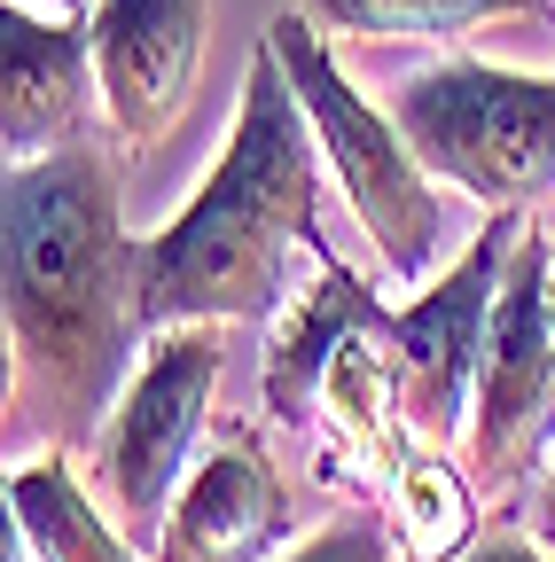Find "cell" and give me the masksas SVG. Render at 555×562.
Instances as JSON below:
<instances>
[{
    "mask_svg": "<svg viewBox=\"0 0 555 562\" xmlns=\"http://www.w3.org/2000/svg\"><path fill=\"white\" fill-rule=\"evenodd\" d=\"M321 140L282 55L258 40L220 172L165 235L142 243V321H266L290 297V258H329L321 220Z\"/></svg>",
    "mask_w": 555,
    "mask_h": 562,
    "instance_id": "2",
    "label": "cell"
},
{
    "mask_svg": "<svg viewBox=\"0 0 555 562\" xmlns=\"http://www.w3.org/2000/svg\"><path fill=\"white\" fill-rule=\"evenodd\" d=\"M547 235H517L485 360L469 391V476L477 484H517L540 446L555 438V321H547Z\"/></svg>",
    "mask_w": 555,
    "mask_h": 562,
    "instance_id": "7",
    "label": "cell"
},
{
    "mask_svg": "<svg viewBox=\"0 0 555 562\" xmlns=\"http://www.w3.org/2000/svg\"><path fill=\"white\" fill-rule=\"evenodd\" d=\"M524 235V211H493L469 250L431 281L423 297H407L391 313V360H399V406L407 430L423 446H446L469 422V391H477V360H485V328H493V297L509 250Z\"/></svg>",
    "mask_w": 555,
    "mask_h": 562,
    "instance_id": "6",
    "label": "cell"
},
{
    "mask_svg": "<svg viewBox=\"0 0 555 562\" xmlns=\"http://www.w3.org/2000/svg\"><path fill=\"white\" fill-rule=\"evenodd\" d=\"M454 562H547V554H540L532 539H517V531H509V539H477V547H469V554H454Z\"/></svg>",
    "mask_w": 555,
    "mask_h": 562,
    "instance_id": "17",
    "label": "cell"
},
{
    "mask_svg": "<svg viewBox=\"0 0 555 562\" xmlns=\"http://www.w3.org/2000/svg\"><path fill=\"white\" fill-rule=\"evenodd\" d=\"M9 531L32 547V562H133L118 516L95 508V492L55 453L9 476Z\"/></svg>",
    "mask_w": 555,
    "mask_h": 562,
    "instance_id": "13",
    "label": "cell"
},
{
    "mask_svg": "<svg viewBox=\"0 0 555 562\" xmlns=\"http://www.w3.org/2000/svg\"><path fill=\"white\" fill-rule=\"evenodd\" d=\"M203 0H95V87L125 149H165L203 70Z\"/></svg>",
    "mask_w": 555,
    "mask_h": 562,
    "instance_id": "8",
    "label": "cell"
},
{
    "mask_svg": "<svg viewBox=\"0 0 555 562\" xmlns=\"http://www.w3.org/2000/svg\"><path fill=\"white\" fill-rule=\"evenodd\" d=\"M547 321H555V281H547Z\"/></svg>",
    "mask_w": 555,
    "mask_h": 562,
    "instance_id": "20",
    "label": "cell"
},
{
    "mask_svg": "<svg viewBox=\"0 0 555 562\" xmlns=\"http://www.w3.org/2000/svg\"><path fill=\"white\" fill-rule=\"evenodd\" d=\"M321 422H329L321 469H336V484H360V492L399 484L407 406H399V360H391V313L344 336V351L329 360V383H321Z\"/></svg>",
    "mask_w": 555,
    "mask_h": 562,
    "instance_id": "10",
    "label": "cell"
},
{
    "mask_svg": "<svg viewBox=\"0 0 555 562\" xmlns=\"http://www.w3.org/2000/svg\"><path fill=\"white\" fill-rule=\"evenodd\" d=\"M477 476L454 469L439 446L407 453L399 484H391V524H399V554L407 562H454L477 547Z\"/></svg>",
    "mask_w": 555,
    "mask_h": 562,
    "instance_id": "15",
    "label": "cell"
},
{
    "mask_svg": "<svg viewBox=\"0 0 555 562\" xmlns=\"http://www.w3.org/2000/svg\"><path fill=\"white\" fill-rule=\"evenodd\" d=\"M376 313H384L376 290L329 250L321 273H313V290L298 305H282V328H274V344H266V414L282 422V430H313L321 422L329 360L344 351V336H353L360 321H376Z\"/></svg>",
    "mask_w": 555,
    "mask_h": 562,
    "instance_id": "12",
    "label": "cell"
},
{
    "mask_svg": "<svg viewBox=\"0 0 555 562\" xmlns=\"http://www.w3.org/2000/svg\"><path fill=\"white\" fill-rule=\"evenodd\" d=\"M95 79V40L24 16L16 0L0 9V149L9 165H40L71 140Z\"/></svg>",
    "mask_w": 555,
    "mask_h": 562,
    "instance_id": "11",
    "label": "cell"
},
{
    "mask_svg": "<svg viewBox=\"0 0 555 562\" xmlns=\"http://www.w3.org/2000/svg\"><path fill=\"white\" fill-rule=\"evenodd\" d=\"M540 531L555 539V469H547V501H540Z\"/></svg>",
    "mask_w": 555,
    "mask_h": 562,
    "instance_id": "18",
    "label": "cell"
},
{
    "mask_svg": "<svg viewBox=\"0 0 555 562\" xmlns=\"http://www.w3.org/2000/svg\"><path fill=\"white\" fill-rule=\"evenodd\" d=\"M306 16L353 40H423L462 47L485 24H547L555 0H306Z\"/></svg>",
    "mask_w": 555,
    "mask_h": 562,
    "instance_id": "14",
    "label": "cell"
},
{
    "mask_svg": "<svg viewBox=\"0 0 555 562\" xmlns=\"http://www.w3.org/2000/svg\"><path fill=\"white\" fill-rule=\"evenodd\" d=\"M220 391V321H173L157 328L149 360L125 375L118 406H110V430H102V508L118 516L125 539H149L165 531L173 492L196 469V438H203V414H212Z\"/></svg>",
    "mask_w": 555,
    "mask_h": 562,
    "instance_id": "5",
    "label": "cell"
},
{
    "mask_svg": "<svg viewBox=\"0 0 555 562\" xmlns=\"http://www.w3.org/2000/svg\"><path fill=\"white\" fill-rule=\"evenodd\" d=\"M391 117L414 157L477 203L532 211L540 195H555V79L454 55L439 70H414L391 94Z\"/></svg>",
    "mask_w": 555,
    "mask_h": 562,
    "instance_id": "4",
    "label": "cell"
},
{
    "mask_svg": "<svg viewBox=\"0 0 555 562\" xmlns=\"http://www.w3.org/2000/svg\"><path fill=\"white\" fill-rule=\"evenodd\" d=\"M266 47L282 55L290 87H298V102L313 117L321 157H329L344 203H353V220L368 227L376 258L391 266V281H399V290L431 281L439 250L454 243V203L439 195V172L414 157V140L399 133V117H384L376 102H360V87L336 70V55H329V40L313 32L306 9L274 16Z\"/></svg>",
    "mask_w": 555,
    "mask_h": 562,
    "instance_id": "3",
    "label": "cell"
},
{
    "mask_svg": "<svg viewBox=\"0 0 555 562\" xmlns=\"http://www.w3.org/2000/svg\"><path fill=\"white\" fill-rule=\"evenodd\" d=\"M282 539H290L282 484L251 453V438H227L173 492L165 531H157V562H266Z\"/></svg>",
    "mask_w": 555,
    "mask_h": 562,
    "instance_id": "9",
    "label": "cell"
},
{
    "mask_svg": "<svg viewBox=\"0 0 555 562\" xmlns=\"http://www.w3.org/2000/svg\"><path fill=\"white\" fill-rule=\"evenodd\" d=\"M40 9H63V16H79V9H87V0H40Z\"/></svg>",
    "mask_w": 555,
    "mask_h": 562,
    "instance_id": "19",
    "label": "cell"
},
{
    "mask_svg": "<svg viewBox=\"0 0 555 562\" xmlns=\"http://www.w3.org/2000/svg\"><path fill=\"white\" fill-rule=\"evenodd\" d=\"M282 562H391V539H384L376 516H344V524H329L321 539H306Z\"/></svg>",
    "mask_w": 555,
    "mask_h": 562,
    "instance_id": "16",
    "label": "cell"
},
{
    "mask_svg": "<svg viewBox=\"0 0 555 562\" xmlns=\"http://www.w3.org/2000/svg\"><path fill=\"white\" fill-rule=\"evenodd\" d=\"M0 290H9V414L24 430H87L110 414L142 344V243L118 227V165L95 140H63L9 165L0 195Z\"/></svg>",
    "mask_w": 555,
    "mask_h": 562,
    "instance_id": "1",
    "label": "cell"
}]
</instances>
